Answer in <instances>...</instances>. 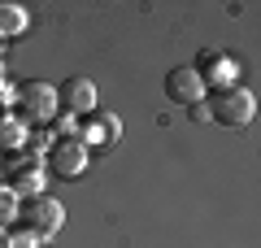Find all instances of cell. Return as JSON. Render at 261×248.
I'll return each instance as SVG.
<instances>
[{
    "label": "cell",
    "mask_w": 261,
    "mask_h": 248,
    "mask_svg": "<svg viewBox=\"0 0 261 248\" xmlns=\"http://www.w3.org/2000/svg\"><path fill=\"white\" fill-rule=\"evenodd\" d=\"M27 31V9L22 5H9V0H0V35H22Z\"/></svg>",
    "instance_id": "11"
},
{
    "label": "cell",
    "mask_w": 261,
    "mask_h": 248,
    "mask_svg": "<svg viewBox=\"0 0 261 248\" xmlns=\"http://www.w3.org/2000/svg\"><path fill=\"white\" fill-rule=\"evenodd\" d=\"M57 87L44 79H31V83H18V118L27 127H48L57 118Z\"/></svg>",
    "instance_id": "3"
},
{
    "label": "cell",
    "mask_w": 261,
    "mask_h": 248,
    "mask_svg": "<svg viewBox=\"0 0 261 248\" xmlns=\"http://www.w3.org/2000/svg\"><path fill=\"white\" fill-rule=\"evenodd\" d=\"M166 96L187 109V105L205 101V83H200V74H196L192 65H174V70L166 74Z\"/></svg>",
    "instance_id": "8"
},
{
    "label": "cell",
    "mask_w": 261,
    "mask_h": 248,
    "mask_svg": "<svg viewBox=\"0 0 261 248\" xmlns=\"http://www.w3.org/2000/svg\"><path fill=\"white\" fill-rule=\"evenodd\" d=\"M57 105H61V113H70V118H79V113H96V83L92 79H65L61 87H57Z\"/></svg>",
    "instance_id": "6"
},
{
    "label": "cell",
    "mask_w": 261,
    "mask_h": 248,
    "mask_svg": "<svg viewBox=\"0 0 261 248\" xmlns=\"http://www.w3.org/2000/svg\"><path fill=\"white\" fill-rule=\"evenodd\" d=\"M61 222H65V209H61V201H53L48 192H44V196H31V201H22V209H18V227L31 231L39 244H48V239L61 231Z\"/></svg>",
    "instance_id": "2"
},
{
    "label": "cell",
    "mask_w": 261,
    "mask_h": 248,
    "mask_svg": "<svg viewBox=\"0 0 261 248\" xmlns=\"http://www.w3.org/2000/svg\"><path fill=\"white\" fill-rule=\"evenodd\" d=\"M18 192V201H31V196H44V157L35 153H18V157H5V179Z\"/></svg>",
    "instance_id": "4"
},
{
    "label": "cell",
    "mask_w": 261,
    "mask_h": 248,
    "mask_svg": "<svg viewBox=\"0 0 261 248\" xmlns=\"http://www.w3.org/2000/svg\"><path fill=\"white\" fill-rule=\"evenodd\" d=\"M57 131H61V135H74V118H70V113H61V118H57Z\"/></svg>",
    "instance_id": "16"
},
{
    "label": "cell",
    "mask_w": 261,
    "mask_h": 248,
    "mask_svg": "<svg viewBox=\"0 0 261 248\" xmlns=\"http://www.w3.org/2000/svg\"><path fill=\"white\" fill-rule=\"evenodd\" d=\"M57 144V135H53V131H39V127H31V135H27V153H35V157H48V148H53Z\"/></svg>",
    "instance_id": "13"
},
{
    "label": "cell",
    "mask_w": 261,
    "mask_h": 248,
    "mask_svg": "<svg viewBox=\"0 0 261 248\" xmlns=\"http://www.w3.org/2000/svg\"><path fill=\"white\" fill-rule=\"evenodd\" d=\"M18 209H22L18 192H13L9 183H0V227H13V222H18Z\"/></svg>",
    "instance_id": "12"
},
{
    "label": "cell",
    "mask_w": 261,
    "mask_h": 248,
    "mask_svg": "<svg viewBox=\"0 0 261 248\" xmlns=\"http://www.w3.org/2000/svg\"><path fill=\"white\" fill-rule=\"evenodd\" d=\"M9 239H13V248H39V239L22 227H9Z\"/></svg>",
    "instance_id": "14"
},
{
    "label": "cell",
    "mask_w": 261,
    "mask_h": 248,
    "mask_svg": "<svg viewBox=\"0 0 261 248\" xmlns=\"http://www.w3.org/2000/svg\"><path fill=\"white\" fill-rule=\"evenodd\" d=\"M0 248H13V239H9V227H0Z\"/></svg>",
    "instance_id": "17"
},
{
    "label": "cell",
    "mask_w": 261,
    "mask_h": 248,
    "mask_svg": "<svg viewBox=\"0 0 261 248\" xmlns=\"http://www.w3.org/2000/svg\"><path fill=\"white\" fill-rule=\"evenodd\" d=\"M187 118H192V122H209V105H205V101L187 105Z\"/></svg>",
    "instance_id": "15"
},
{
    "label": "cell",
    "mask_w": 261,
    "mask_h": 248,
    "mask_svg": "<svg viewBox=\"0 0 261 248\" xmlns=\"http://www.w3.org/2000/svg\"><path fill=\"white\" fill-rule=\"evenodd\" d=\"M196 74H200V83H205V92H222V87H235V61L226 53H214V48H205L200 53V65H192Z\"/></svg>",
    "instance_id": "7"
},
{
    "label": "cell",
    "mask_w": 261,
    "mask_h": 248,
    "mask_svg": "<svg viewBox=\"0 0 261 248\" xmlns=\"http://www.w3.org/2000/svg\"><path fill=\"white\" fill-rule=\"evenodd\" d=\"M48 170L57 179H79L87 170V144L79 135H57V144L48 148Z\"/></svg>",
    "instance_id": "5"
},
{
    "label": "cell",
    "mask_w": 261,
    "mask_h": 248,
    "mask_svg": "<svg viewBox=\"0 0 261 248\" xmlns=\"http://www.w3.org/2000/svg\"><path fill=\"white\" fill-rule=\"evenodd\" d=\"M209 96V122H222V127H231V131H240V127H248L252 118H257V96L248 92V87H222V92H205Z\"/></svg>",
    "instance_id": "1"
},
{
    "label": "cell",
    "mask_w": 261,
    "mask_h": 248,
    "mask_svg": "<svg viewBox=\"0 0 261 248\" xmlns=\"http://www.w3.org/2000/svg\"><path fill=\"white\" fill-rule=\"evenodd\" d=\"M27 135H31V127L18 118V113H0V157L27 153Z\"/></svg>",
    "instance_id": "10"
},
{
    "label": "cell",
    "mask_w": 261,
    "mask_h": 248,
    "mask_svg": "<svg viewBox=\"0 0 261 248\" xmlns=\"http://www.w3.org/2000/svg\"><path fill=\"white\" fill-rule=\"evenodd\" d=\"M74 135L83 139V144H113V139L122 135V122L113 118V113H87Z\"/></svg>",
    "instance_id": "9"
}]
</instances>
